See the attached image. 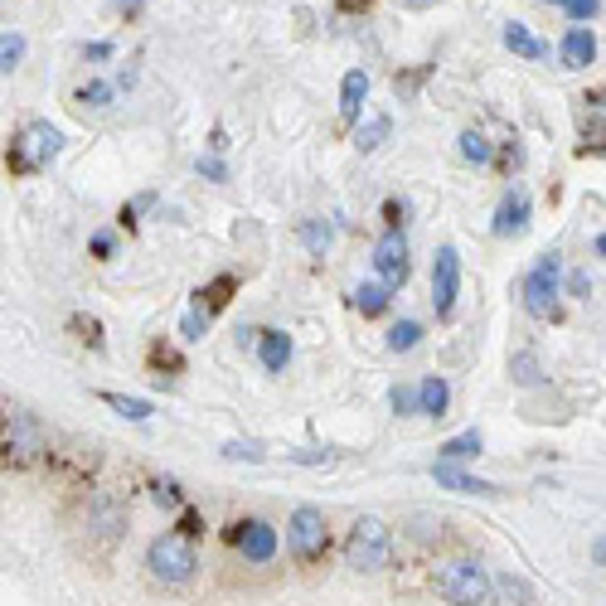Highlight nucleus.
Here are the masks:
<instances>
[{"mask_svg": "<svg viewBox=\"0 0 606 606\" xmlns=\"http://www.w3.org/2000/svg\"><path fill=\"white\" fill-rule=\"evenodd\" d=\"M558 5L568 10L572 20H592V15H597V10H602V0H558Z\"/></svg>", "mask_w": 606, "mask_h": 606, "instance_id": "nucleus-33", "label": "nucleus"}, {"mask_svg": "<svg viewBox=\"0 0 606 606\" xmlns=\"http://www.w3.org/2000/svg\"><path fill=\"white\" fill-rule=\"evenodd\" d=\"M330 224L326 218H306V224H301V243H306V253H316V257H326V248H330Z\"/></svg>", "mask_w": 606, "mask_h": 606, "instance_id": "nucleus-25", "label": "nucleus"}, {"mask_svg": "<svg viewBox=\"0 0 606 606\" xmlns=\"http://www.w3.org/2000/svg\"><path fill=\"white\" fill-rule=\"evenodd\" d=\"M563 263L558 253H543L534 267L525 272V287H519V296H525V311L534 320H553L558 316V296H563Z\"/></svg>", "mask_w": 606, "mask_h": 606, "instance_id": "nucleus-5", "label": "nucleus"}, {"mask_svg": "<svg viewBox=\"0 0 606 606\" xmlns=\"http://www.w3.org/2000/svg\"><path fill=\"white\" fill-rule=\"evenodd\" d=\"M92 257H112V233H92Z\"/></svg>", "mask_w": 606, "mask_h": 606, "instance_id": "nucleus-40", "label": "nucleus"}, {"mask_svg": "<svg viewBox=\"0 0 606 606\" xmlns=\"http://www.w3.org/2000/svg\"><path fill=\"white\" fill-rule=\"evenodd\" d=\"M224 462H263L257 442H224Z\"/></svg>", "mask_w": 606, "mask_h": 606, "instance_id": "nucleus-31", "label": "nucleus"}, {"mask_svg": "<svg viewBox=\"0 0 606 606\" xmlns=\"http://www.w3.org/2000/svg\"><path fill=\"white\" fill-rule=\"evenodd\" d=\"M155 500H161V505H171V509H180V505H185L180 490H175L171 480H161V485H155Z\"/></svg>", "mask_w": 606, "mask_h": 606, "instance_id": "nucleus-34", "label": "nucleus"}, {"mask_svg": "<svg viewBox=\"0 0 606 606\" xmlns=\"http://www.w3.org/2000/svg\"><path fill=\"white\" fill-rule=\"evenodd\" d=\"M326 543H330V525L316 505H296L287 519V548L296 563H320L326 558Z\"/></svg>", "mask_w": 606, "mask_h": 606, "instance_id": "nucleus-6", "label": "nucleus"}, {"mask_svg": "<svg viewBox=\"0 0 606 606\" xmlns=\"http://www.w3.org/2000/svg\"><path fill=\"white\" fill-rule=\"evenodd\" d=\"M200 175H209V180H228V171H224V165L214 161V155H209V161L200 155Z\"/></svg>", "mask_w": 606, "mask_h": 606, "instance_id": "nucleus-38", "label": "nucleus"}, {"mask_svg": "<svg viewBox=\"0 0 606 606\" xmlns=\"http://www.w3.org/2000/svg\"><path fill=\"white\" fill-rule=\"evenodd\" d=\"M597 257H606V233L597 238Z\"/></svg>", "mask_w": 606, "mask_h": 606, "instance_id": "nucleus-45", "label": "nucleus"}, {"mask_svg": "<svg viewBox=\"0 0 606 606\" xmlns=\"http://www.w3.org/2000/svg\"><path fill=\"white\" fill-rule=\"evenodd\" d=\"M548 5H558V0H548Z\"/></svg>", "mask_w": 606, "mask_h": 606, "instance_id": "nucleus-46", "label": "nucleus"}, {"mask_svg": "<svg viewBox=\"0 0 606 606\" xmlns=\"http://www.w3.org/2000/svg\"><path fill=\"white\" fill-rule=\"evenodd\" d=\"M437 452H442V462H452V466H456V462H471V456L485 452V437H480V427H466V432L446 437Z\"/></svg>", "mask_w": 606, "mask_h": 606, "instance_id": "nucleus-17", "label": "nucleus"}, {"mask_svg": "<svg viewBox=\"0 0 606 606\" xmlns=\"http://www.w3.org/2000/svg\"><path fill=\"white\" fill-rule=\"evenodd\" d=\"M389 296H393L389 281H359L350 301H354V311H359V316H383V311H389Z\"/></svg>", "mask_w": 606, "mask_h": 606, "instance_id": "nucleus-18", "label": "nucleus"}, {"mask_svg": "<svg viewBox=\"0 0 606 606\" xmlns=\"http://www.w3.org/2000/svg\"><path fill=\"white\" fill-rule=\"evenodd\" d=\"M588 102H592V112H606V88H597V92H588Z\"/></svg>", "mask_w": 606, "mask_h": 606, "instance_id": "nucleus-42", "label": "nucleus"}, {"mask_svg": "<svg viewBox=\"0 0 606 606\" xmlns=\"http://www.w3.org/2000/svg\"><path fill=\"white\" fill-rule=\"evenodd\" d=\"M456 296H462V253L452 243L437 248V263H432V311L437 320H452L456 316Z\"/></svg>", "mask_w": 606, "mask_h": 606, "instance_id": "nucleus-7", "label": "nucleus"}, {"mask_svg": "<svg viewBox=\"0 0 606 606\" xmlns=\"http://www.w3.org/2000/svg\"><path fill=\"white\" fill-rule=\"evenodd\" d=\"M592 291V272H572L568 277V296H588Z\"/></svg>", "mask_w": 606, "mask_h": 606, "instance_id": "nucleus-35", "label": "nucleus"}, {"mask_svg": "<svg viewBox=\"0 0 606 606\" xmlns=\"http://www.w3.org/2000/svg\"><path fill=\"white\" fill-rule=\"evenodd\" d=\"M432 588H437V597H442L446 606H485L490 597H495V578H490V568L480 558L437 563Z\"/></svg>", "mask_w": 606, "mask_h": 606, "instance_id": "nucleus-1", "label": "nucleus"}, {"mask_svg": "<svg viewBox=\"0 0 606 606\" xmlns=\"http://www.w3.org/2000/svg\"><path fill=\"white\" fill-rule=\"evenodd\" d=\"M344 563L354 572H383L393 563V529L374 515H359L344 534Z\"/></svg>", "mask_w": 606, "mask_h": 606, "instance_id": "nucleus-3", "label": "nucleus"}, {"mask_svg": "<svg viewBox=\"0 0 606 606\" xmlns=\"http://www.w3.org/2000/svg\"><path fill=\"white\" fill-rule=\"evenodd\" d=\"M364 98H369V73H364V68H350V73L340 78V117H344V122H359Z\"/></svg>", "mask_w": 606, "mask_h": 606, "instance_id": "nucleus-15", "label": "nucleus"}, {"mask_svg": "<svg viewBox=\"0 0 606 606\" xmlns=\"http://www.w3.org/2000/svg\"><path fill=\"white\" fill-rule=\"evenodd\" d=\"M505 45L515 49L519 59H543V54H548V45H543L529 25H519V20H509V25H505Z\"/></svg>", "mask_w": 606, "mask_h": 606, "instance_id": "nucleus-19", "label": "nucleus"}, {"mask_svg": "<svg viewBox=\"0 0 606 606\" xmlns=\"http://www.w3.org/2000/svg\"><path fill=\"white\" fill-rule=\"evenodd\" d=\"M146 572H151L161 588H190L194 572H200V553H194V539H185L180 529H175V534L151 539V548H146Z\"/></svg>", "mask_w": 606, "mask_h": 606, "instance_id": "nucleus-2", "label": "nucleus"}, {"mask_svg": "<svg viewBox=\"0 0 606 606\" xmlns=\"http://www.w3.org/2000/svg\"><path fill=\"white\" fill-rule=\"evenodd\" d=\"M102 403H108L117 417H127V422H146V417L155 413L151 403H146V399H131V393H102Z\"/></svg>", "mask_w": 606, "mask_h": 606, "instance_id": "nucleus-22", "label": "nucleus"}, {"mask_svg": "<svg viewBox=\"0 0 606 606\" xmlns=\"http://www.w3.org/2000/svg\"><path fill=\"white\" fill-rule=\"evenodd\" d=\"M59 151H64V136H59V127H49V122H29V127L10 141L5 165H10V175H35V171H45Z\"/></svg>", "mask_w": 606, "mask_h": 606, "instance_id": "nucleus-4", "label": "nucleus"}, {"mask_svg": "<svg viewBox=\"0 0 606 606\" xmlns=\"http://www.w3.org/2000/svg\"><path fill=\"white\" fill-rule=\"evenodd\" d=\"M180 534H185V539L200 534V515H194V509H185V515H180Z\"/></svg>", "mask_w": 606, "mask_h": 606, "instance_id": "nucleus-39", "label": "nucleus"}, {"mask_svg": "<svg viewBox=\"0 0 606 606\" xmlns=\"http://www.w3.org/2000/svg\"><path fill=\"white\" fill-rule=\"evenodd\" d=\"M73 98L83 102V108H112V98H117V88H112V83H83L78 92H73Z\"/></svg>", "mask_w": 606, "mask_h": 606, "instance_id": "nucleus-28", "label": "nucleus"}, {"mask_svg": "<svg viewBox=\"0 0 606 606\" xmlns=\"http://www.w3.org/2000/svg\"><path fill=\"white\" fill-rule=\"evenodd\" d=\"M432 480H437L442 490H456V495H505L495 480H480V476L462 471V466H452V462H437V466H432Z\"/></svg>", "mask_w": 606, "mask_h": 606, "instance_id": "nucleus-11", "label": "nucleus"}, {"mask_svg": "<svg viewBox=\"0 0 606 606\" xmlns=\"http://www.w3.org/2000/svg\"><path fill=\"white\" fill-rule=\"evenodd\" d=\"M462 161H471V165H490V161H495V146H490L485 131H462Z\"/></svg>", "mask_w": 606, "mask_h": 606, "instance_id": "nucleus-23", "label": "nucleus"}, {"mask_svg": "<svg viewBox=\"0 0 606 606\" xmlns=\"http://www.w3.org/2000/svg\"><path fill=\"white\" fill-rule=\"evenodd\" d=\"M291 462L296 466H320V462H330L326 452H291Z\"/></svg>", "mask_w": 606, "mask_h": 606, "instance_id": "nucleus-41", "label": "nucleus"}, {"mask_svg": "<svg viewBox=\"0 0 606 606\" xmlns=\"http://www.w3.org/2000/svg\"><path fill=\"white\" fill-rule=\"evenodd\" d=\"M592 558H597V563H606V539H597V548H592Z\"/></svg>", "mask_w": 606, "mask_h": 606, "instance_id": "nucleus-43", "label": "nucleus"}, {"mask_svg": "<svg viewBox=\"0 0 606 606\" xmlns=\"http://www.w3.org/2000/svg\"><path fill=\"white\" fill-rule=\"evenodd\" d=\"M122 529H127V509H122L117 500H98V505L88 509V534H98V539H117Z\"/></svg>", "mask_w": 606, "mask_h": 606, "instance_id": "nucleus-14", "label": "nucleus"}, {"mask_svg": "<svg viewBox=\"0 0 606 606\" xmlns=\"http://www.w3.org/2000/svg\"><path fill=\"white\" fill-rule=\"evenodd\" d=\"M257 364H263L267 374H281L291 364V336L287 330H263V340H257Z\"/></svg>", "mask_w": 606, "mask_h": 606, "instance_id": "nucleus-16", "label": "nucleus"}, {"mask_svg": "<svg viewBox=\"0 0 606 606\" xmlns=\"http://www.w3.org/2000/svg\"><path fill=\"white\" fill-rule=\"evenodd\" d=\"M383 218H389V228H403L407 204H403V200H389V204H383Z\"/></svg>", "mask_w": 606, "mask_h": 606, "instance_id": "nucleus-36", "label": "nucleus"}, {"mask_svg": "<svg viewBox=\"0 0 606 606\" xmlns=\"http://www.w3.org/2000/svg\"><path fill=\"white\" fill-rule=\"evenodd\" d=\"M422 344V326L417 320H399V326L389 330V350L393 354H407V350H417Z\"/></svg>", "mask_w": 606, "mask_h": 606, "instance_id": "nucleus-26", "label": "nucleus"}, {"mask_svg": "<svg viewBox=\"0 0 606 606\" xmlns=\"http://www.w3.org/2000/svg\"><path fill=\"white\" fill-rule=\"evenodd\" d=\"M83 59L102 64V59H112V45H108V39H98V45H83Z\"/></svg>", "mask_w": 606, "mask_h": 606, "instance_id": "nucleus-37", "label": "nucleus"}, {"mask_svg": "<svg viewBox=\"0 0 606 606\" xmlns=\"http://www.w3.org/2000/svg\"><path fill=\"white\" fill-rule=\"evenodd\" d=\"M509 369H515V379H519V383H539V359H534L529 350H519Z\"/></svg>", "mask_w": 606, "mask_h": 606, "instance_id": "nucleus-32", "label": "nucleus"}, {"mask_svg": "<svg viewBox=\"0 0 606 606\" xmlns=\"http://www.w3.org/2000/svg\"><path fill=\"white\" fill-rule=\"evenodd\" d=\"M228 543H233V548L243 553V563H253V568L272 563L277 558V548H281L277 529H272L267 519H238V525L228 529Z\"/></svg>", "mask_w": 606, "mask_h": 606, "instance_id": "nucleus-9", "label": "nucleus"}, {"mask_svg": "<svg viewBox=\"0 0 606 606\" xmlns=\"http://www.w3.org/2000/svg\"><path fill=\"white\" fill-rule=\"evenodd\" d=\"M389 403H393V413H399V417H413V413H422V393H417V383H393Z\"/></svg>", "mask_w": 606, "mask_h": 606, "instance_id": "nucleus-27", "label": "nucleus"}, {"mask_svg": "<svg viewBox=\"0 0 606 606\" xmlns=\"http://www.w3.org/2000/svg\"><path fill=\"white\" fill-rule=\"evenodd\" d=\"M20 59H25V35H15V29H10V35L0 39V68L15 73V68H20Z\"/></svg>", "mask_w": 606, "mask_h": 606, "instance_id": "nucleus-29", "label": "nucleus"}, {"mask_svg": "<svg viewBox=\"0 0 606 606\" xmlns=\"http://www.w3.org/2000/svg\"><path fill=\"white\" fill-rule=\"evenodd\" d=\"M529 228V194L525 190H509L505 200L495 209V224H490V233L495 238H519Z\"/></svg>", "mask_w": 606, "mask_h": 606, "instance_id": "nucleus-12", "label": "nucleus"}, {"mask_svg": "<svg viewBox=\"0 0 606 606\" xmlns=\"http://www.w3.org/2000/svg\"><path fill=\"white\" fill-rule=\"evenodd\" d=\"M403 5H413V10H422V5H432V0H403Z\"/></svg>", "mask_w": 606, "mask_h": 606, "instance_id": "nucleus-44", "label": "nucleus"}, {"mask_svg": "<svg viewBox=\"0 0 606 606\" xmlns=\"http://www.w3.org/2000/svg\"><path fill=\"white\" fill-rule=\"evenodd\" d=\"M389 131H393V122L383 117V112L379 117H369V122H359V127H354V151H364V155L379 151V146L389 141Z\"/></svg>", "mask_w": 606, "mask_h": 606, "instance_id": "nucleus-21", "label": "nucleus"}, {"mask_svg": "<svg viewBox=\"0 0 606 606\" xmlns=\"http://www.w3.org/2000/svg\"><path fill=\"white\" fill-rule=\"evenodd\" d=\"M209 320H214V316H209V311L200 306V301H194V306L190 311H185V340H204V330H209Z\"/></svg>", "mask_w": 606, "mask_h": 606, "instance_id": "nucleus-30", "label": "nucleus"}, {"mask_svg": "<svg viewBox=\"0 0 606 606\" xmlns=\"http://www.w3.org/2000/svg\"><path fill=\"white\" fill-rule=\"evenodd\" d=\"M495 602L500 606H529V582H519L515 572H500L495 578Z\"/></svg>", "mask_w": 606, "mask_h": 606, "instance_id": "nucleus-24", "label": "nucleus"}, {"mask_svg": "<svg viewBox=\"0 0 606 606\" xmlns=\"http://www.w3.org/2000/svg\"><path fill=\"white\" fill-rule=\"evenodd\" d=\"M374 272H379V281H389L393 291L403 287L407 277H413V263H407V238L403 228H389V233L374 243Z\"/></svg>", "mask_w": 606, "mask_h": 606, "instance_id": "nucleus-10", "label": "nucleus"}, {"mask_svg": "<svg viewBox=\"0 0 606 606\" xmlns=\"http://www.w3.org/2000/svg\"><path fill=\"white\" fill-rule=\"evenodd\" d=\"M417 393H422V417H446V407H452V383L432 374V379L417 383Z\"/></svg>", "mask_w": 606, "mask_h": 606, "instance_id": "nucleus-20", "label": "nucleus"}, {"mask_svg": "<svg viewBox=\"0 0 606 606\" xmlns=\"http://www.w3.org/2000/svg\"><path fill=\"white\" fill-rule=\"evenodd\" d=\"M45 427H39L35 413H20V407H10L5 413V462L25 466L35 462V456H45Z\"/></svg>", "mask_w": 606, "mask_h": 606, "instance_id": "nucleus-8", "label": "nucleus"}, {"mask_svg": "<svg viewBox=\"0 0 606 606\" xmlns=\"http://www.w3.org/2000/svg\"><path fill=\"white\" fill-rule=\"evenodd\" d=\"M558 59H563V68H572V73L597 64V39H592V29L572 25L568 35H563V45H558Z\"/></svg>", "mask_w": 606, "mask_h": 606, "instance_id": "nucleus-13", "label": "nucleus"}]
</instances>
